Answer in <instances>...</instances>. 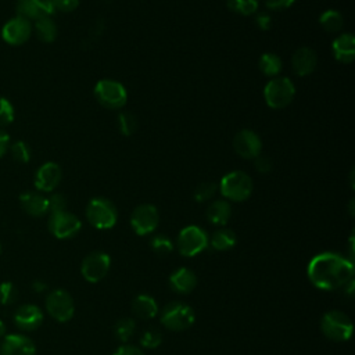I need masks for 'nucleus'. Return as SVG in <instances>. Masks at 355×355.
I'll list each match as a JSON object with an SVG mask.
<instances>
[{"label":"nucleus","instance_id":"nucleus-1","mask_svg":"<svg viewBox=\"0 0 355 355\" xmlns=\"http://www.w3.org/2000/svg\"><path fill=\"white\" fill-rule=\"evenodd\" d=\"M306 275L319 290L333 291L345 287L354 279V263L337 252L326 251L309 261Z\"/></svg>","mask_w":355,"mask_h":355},{"label":"nucleus","instance_id":"nucleus-2","mask_svg":"<svg viewBox=\"0 0 355 355\" xmlns=\"http://www.w3.org/2000/svg\"><path fill=\"white\" fill-rule=\"evenodd\" d=\"M159 320L162 326L166 327L168 330L183 331L193 326L196 315L190 305L180 301H173L162 308Z\"/></svg>","mask_w":355,"mask_h":355},{"label":"nucleus","instance_id":"nucleus-3","mask_svg":"<svg viewBox=\"0 0 355 355\" xmlns=\"http://www.w3.org/2000/svg\"><path fill=\"white\" fill-rule=\"evenodd\" d=\"M322 333L333 341H347L352 336V322L344 312L338 309L327 311L320 319Z\"/></svg>","mask_w":355,"mask_h":355},{"label":"nucleus","instance_id":"nucleus-4","mask_svg":"<svg viewBox=\"0 0 355 355\" xmlns=\"http://www.w3.org/2000/svg\"><path fill=\"white\" fill-rule=\"evenodd\" d=\"M219 190L222 196L230 201H244L252 193V180L247 173L233 171L222 178Z\"/></svg>","mask_w":355,"mask_h":355},{"label":"nucleus","instance_id":"nucleus-5","mask_svg":"<svg viewBox=\"0 0 355 355\" xmlns=\"http://www.w3.org/2000/svg\"><path fill=\"white\" fill-rule=\"evenodd\" d=\"M86 218L92 226L96 229H111L118 219V212L115 205L103 197H97L89 201L86 207Z\"/></svg>","mask_w":355,"mask_h":355},{"label":"nucleus","instance_id":"nucleus-6","mask_svg":"<svg viewBox=\"0 0 355 355\" xmlns=\"http://www.w3.org/2000/svg\"><path fill=\"white\" fill-rule=\"evenodd\" d=\"M295 94V87L288 78L276 76L266 83L263 89V97L270 108L280 110L287 107Z\"/></svg>","mask_w":355,"mask_h":355},{"label":"nucleus","instance_id":"nucleus-7","mask_svg":"<svg viewBox=\"0 0 355 355\" xmlns=\"http://www.w3.org/2000/svg\"><path fill=\"white\" fill-rule=\"evenodd\" d=\"M209 245V237L204 229L196 225L186 226L178 236V250L183 257H196Z\"/></svg>","mask_w":355,"mask_h":355},{"label":"nucleus","instance_id":"nucleus-8","mask_svg":"<svg viewBox=\"0 0 355 355\" xmlns=\"http://www.w3.org/2000/svg\"><path fill=\"white\" fill-rule=\"evenodd\" d=\"M97 101L105 108L118 110L126 104L128 93L122 83L112 79H101L94 86Z\"/></svg>","mask_w":355,"mask_h":355},{"label":"nucleus","instance_id":"nucleus-9","mask_svg":"<svg viewBox=\"0 0 355 355\" xmlns=\"http://www.w3.org/2000/svg\"><path fill=\"white\" fill-rule=\"evenodd\" d=\"M46 311L57 322H68L75 312V304L71 294L62 288L50 291L46 297Z\"/></svg>","mask_w":355,"mask_h":355},{"label":"nucleus","instance_id":"nucleus-10","mask_svg":"<svg viewBox=\"0 0 355 355\" xmlns=\"http://www.w3.org/2000/svg\"><path fill=\"white\" fill-rule=\"evenodd\" d=\"M111 266V258L104 251H93L87 254L80 265V272L85 280L90 283H97L103 280Z\"/></svg>","mask_w":355,"mask_h":355},{"label":"nucleus","instance_id":"nucleus-11","mask_svg":"<svg viewBox=\"0 0 355 355\" xmlns=\"http://www.w3.org/2000/svg\"><path fill=\"white\" fill-rule=\"evenodd\" d=\"M159 222L158 209L151 204L137 205L130 215V225L139 236L153 233Z\"/></svg>","mask_w":355,"mask_h":355},{"label":"nucleus","instance_id":"nucleus-12","mask_svg":"<svg viewBox=\"0 0 355 355\" xmlns=\"http://www.w3.org/2000/svg\"><path fill=\"white\" fill-rule=\"evenodd\" d=\"M82 227V222L78 216L68 211L50 214L49 229L53 236L57 239H69L73 237Z\"/></svg>","mask_w":355,"mask_h":355},{"label":"nucleus","instance_id":"nucleus-13","mask_svg":"<svg viewBox=\"0 0 355 355\" xmlns=\"http://www.w3.org/2000/svg\"><path fill=\"white\" fill-rule=\"evenodd\" d=\"M31 33H32L31 21L19 15L7 21L1 28L3 40L12 46L25 43L31 37Z\"/></svg>","mask_w":355,"mask_h":355},{"label":"nucleus","instance_id":"nucleus-14","mask_svg":"<svg viewBox=\"0 0 355 355\" xmlns=\"http://www.w3.org/2000/svg\"><path fill=\"white\" fill-rule=\"evenodd\" d=\"M233 148L240 157L247 159H254L261 154L262 143L259 136L255 132L250 129H243L234 136Z\"/></svg>","mask_w":355,"mask_h":355},{"label":"nucleus","instance_id":"nucleus-15","mask_svg":"<svg viewBox=\"0 0 355 355\" xmlns=\"http://www.w3.org/2000/svg\"><path fill=\"white\" fill-rule=\"evenodd\" d=\"M35 343L24 334H7L0 345V355H35Z\"/></svg>","mask_w":355,"mask_h":355},{"label":"nucleus","instance_id":"nucleus-16","mask_svg":"<svg viewBox=\"0 0 355 355\" xmlns=\"http://www.w3.org/2000/svg\"><path fill=\"white\" fill-rule=\"evenodd\" d=\"M62 172L55 162L43 164L35 175V187L39 191H53L61 182Z\"/></svg>","mask_w":355,"mask_h":355},{"label":"nucleus","instance_id":"nucleus-17","mask_svg":"<svg viewBox=\"0 0 355 355\" xmlns=\"http://www.w3.org/2000/svg\"><path fill=\"white\" fill-rule=\"evenodd\" d=\"M14 322L21 330H35L43 322V312L33 304H24L17 308Z\"/></svg>","mask_w":355,"mask_h":355},{"label":"nucleus","instance_id":"nucleus-18","mask_svg":"<svg viewBox=\"0 0 355 355\" xmlns=\"http://www.w3.org/2000/svg\"><path fill=\"white\" fill-rule=\"evenodd\" d=\"M316 61H318V58H316V54L312 49L300 47L293 54L291 65H293L294 72L298 76H306V75L313 72V69L316 67Z\"/></svg>","mask_w":355,"mask_h":355},{"label":"nucleus","instance_id":"nucleus-19","mask_svg":"<svg viewBox=\"0 0 355 355\" xmlns=\"http://www.w3.org/2000/svg\"><path fill=\"white\" fill-rule=\"evenodd\" d=\"M169 286L179 294H189L197 286V276L189 268H179L171 273Z\"/></svg>","mask_w":355,"mask_h":355},{"label":"nucleus","instance_id":"nucleus-20","mask_svg":"<svg viewBox=\"0 0 355 355\" xmlns=\"http://www.w3.org/2000/svg\"><path fill=\"white\" fill-rule=\"evenodd\" d=\"M19 202L22 209L32 215V216H43L44 214L49 212V200L47 197L33 193V191H26L19 196Z\"/></svg>","mask_w":355,"mask_h":355},{"label":"nucleus","instance_id":"nucleus-21","mask_svg":"<svg viewBox=\"0 0 355 355\" xmlns=\"http://www.w3.org/2000/svg\"><path fill=\"white\" fill-rule=\"evenodd\" d=\"M333 54L340 62H351L355 57V37L351 33H343L334 39Z\"/></svg>","mask_w":355,"mask_h":355},{"label":"nucleus","instance_id":"nucleus-22","mask_svg":"<svg viewBox=\"0 0 355 355\" xmlns=\"http://www.w3.org/2000/svg\"><path fill=\"white\" fill-rule=\"evenodd\" d=\"M132 312L136 318L148 320L158 313V305L155 300L148 294H139L132 302Z\"/></svg>","mask_w":355,"mask_h":355},{"label":"nucleus","instance_id":"nucleus-23","mask_svg":"<svg viewBox=\"0 0 355 355\" xmlns=\"http://www.w3.org/2000/svg\"><path fill=\"white\" fill-rule=\"evenodd\" d=\"M232 216V207L226 200H216L211 202L207 208V219L214 223L223 226L229 222Z\"/></svg>","mask_w":355,"mask_h":355},{"label":"nucleus","instance_id":"nucleus-24","mask_svg":"<svg viewBox=\"0 0 355 355\" xmlns=\"http://www.w3.org/2000/svg\"><path fill=\"white\" fill-rule=\"evenodd\" d=\"M209 244L216 251L230 250L236 244V234L230 229L220 227L212 233V236L209 239Z\"/></svg>","mask_w":355,"mask_h":355},{"label":"nucleus","instance_id":"nucleus-25","mask_svg":"<svg viewBox=\"0 0 355 355\" xmlns=\"http://www.w3.org/2000/svg\"><path fill=\"white\" fill-rule=\"evenodd\" d=\"M35 32L36 36L44 42V43H50L55 39L57 36V26L55 22L49 17H40L35 21Z\"/></svg>","mask_w":355,"mask_h":355},{"label":"nucleus","instance_id":"nucleus-26","mask_svg":"<svg viewBox=\"0 0 355 355\" xmlns=\"http://www.w3.org/2000/svg\"><path fill=\"white\" fill-rule=\"evenodd\" d=\"M259 69L266 76H277L282 71V60L273 53H265L259 58Z\"/></svg>","mask_w":355,"mask_h":355},{"label":"nucleus","instance_id":"nucleus-27","mask_svg":"<svg viewBox=\"0 0 355 355\" xmlns=\"http://www.w3.org/2000/svg\"><path fill=\"white\" fill-rule=\"evenodd\" d=\"M319 22H320V25L323 26L324 31L334 33V32H338L343 28L344 19H343V17L338 11L327 10L320 15Z\"/></svg>","mask_w":355,"mask_h":355},{"label":"nucleus","instance_id":"nucleus-28","mask_svg":"<svg viewBox=\"0 0 355 355\" xmlns=\"http://www.w3.org/2000/svg\"><path fill=\"white\" fill-rule=\"evenodd\" d=\"M135 329H136V323L132 318H122L115 323L114 333L121 343H128L133 336Z\"/></svg>","mask_w":355,"mask_h":355},{"label":"nucleus","instance_id":"nucleus-29","mask_svg":"<svg viewBox=\"0 0 355 355\" xmlns=\"http://www.w3.org/2000/svg\"><path fill=\"white\" fill-rule=\"evenodd\" d=\"M227 7L241 15H251L258 8V0H227Z\"/></svg>","mask_w":355,"mask_h":355},{"label":"nucleus","instance_id":"nucleus-30","mask_svg":"<svg viewBox=\"0 0 355 355\" xmlns=\"http://www.w3.org/2000/svg\"><path fill=\"white\" fill-rule=\"evenodd\" d=\"M161 343H162V334H161V331H159L158 329H155V327H148V329H146V330L141 333L140 344H141L144 348L153 349V348H157Z\"/></svg>","mask_w":355,"mask_h":355},{"label":"nucleus","instance_id":"nucleus-31","mask_svg":"<svg viewBox=\"0 0 355 355\" xmlns=\"http://www.w3.org/2000/svg\"><path fill=\"white\" fill-rule=\"evenodd\" d=\"M118 128H119V132L125 136L133 135L137 129V121L135 115H132L130 112H121L118 115Z\"/></svg>","mask_w":355,"mask_h":355},{"label":"nucleus","instance_id":"nucleus-32","mask_svg":"<svg viewBox=\"0 0 355 355\" xmlns=\"http://www.w3.org/2000/svg\"><path fill=\"white\" fill-rule=\"evenodd\" d=\"M150 245H151V250L158 255H168L173 251V243L166 236H162V234L154 236L150 241Z\"/></svg>","mask_w":355,"mask_h":355},{"label":"nucleus","instance_id":"nucleus-33","mask_svg":"<svg viewBox=\"0 0 355 355\" xmlns=\"http://www.w3.org/2000/svg\"><path fill=\"white\" fill-rule=\"evenodd\" d=\"M218 190V186L214 182H202L194 190V198L198 202H204L211 200Z\"/></svg>","mask_w":355,"mask_h":355},{"label":"nucleus","instance_id":"nucleus-34","mask_svg":"<svg viewBox=\"0 0 355 355\" xmlns=\"http://www.w3.org/2000/svg\"><path fill=\"white\" fill-rule=\"evenodd\" d=\"M10 151H11L12 158H14L15 161H18V162L25 164V162H28V161L31 159V150H29V146H28L25 141H22V140H18V141H15L14 144H11Z\"/></svg>","mask_w":355,"mask_h":355},{"label":"nucleus","instance_id":"nucleus-35","mask_svg":"<svg viewBox=\"0 0 355 355\" xmlns=\"http://www.w3.org/2000/svg\"><path fill=\"white\" fill-rule=\"evenodd\" d=\"M18 297L17 287L11 282H3L0 284V304L11 305Z\"/></svg>","mask_w":355,"mask_h":355},{"label":"nucleus","instance_id":"nucleus-36","mask_svg":"<svg viewBox=\"0 0 355 355\" xmlns=\"http://www.w3.org/2000/svg\"><path fill=\"white\" fill-rule=\"evenodd\" d=\"M14 121V107L12 104L0 96V126H7Z\"/></svg>","mask_w":355,"mask_h":355},{"label":"nucleus","instance_id":"nucleus-37","mask_svg":"<svg viewBox=\"0 0 355 355\" xmlns=\"http://www.w3.org/2000/svg\"><path fill=\"white\" fill-rule=\"evenodd\" d=\"M49 212L54 214V212H61V211H67V198L61 194V193H55L51 194L49 198Z\"/></svg>","mask_w":355,"mask_h":355},{"label":"nucleus","instance_id":"nucleus-38","mask_svg":"<svg viewBox=\"0 0 355 355\" xmlns=\"http://www.w3.org/2000/svg\"><path fill=\"white\" fill-rule=\"evenodd\" d=\"M54 10L69 12L79 6V0H51Z\"/></svg>","mask_w":355,"mask_h":355},{"label":"nucleus","instance_id":"nucleus-39","mask_svg":"<svg viewBox=\"0 0 355 355\" xmlns=\"http://www.w3.org/2000/svg\"><path fill=\"white\" fill-rule=\"evenodd\" d=\"M33 4H35V7L43 14V15H51L55 10H54V7H53V3H51V0H31Z\"/></svg>","mask_w":355,"mask_h":355},{"label":"nucleus","instance_id":"nucleus-40","mask_svg":"<svg viewBox=\"0 0 355 355\" xmlns=\"http://www.w3.org/2000/svg\"><path fill=\"white\" fill-rule=\"evenodd\" d=\"M255 161H254V165H255V168H257V171L258 172H261V173H268V172H270V169H272V161L268 158V157H261V155H258L257 158H254Z\"/></svg>","mask_w":355,"mask_h":355},{"label":"nucleus","instance_id":"nucleus-41","mask_svg":"<svg viewBox=\"0 0 355 355\" xmlns=\"http://www.w3.org/2000/svg\"><path fill=\"white\" fill-rule=\"evenodd\" d=\"M112 355H144V352L140 348L135 347V345L125 344V345L118 347L116 351Z\"/></svg>","mask_w":355,"mask_h":355},{"label":"nucleus","instance_id":"nucleus-42","mask_svg":"<svg viewBox=\"0 0 355 355\" xmlns=\"http://www.w3.org/2000/svg\"><path fill=\"white\" fill-rule=\"evenodd\" d=\"M295 0H265V4L270 10H283L290 7Z\"/></svg>","mask_w":355,"mask_h":355},{"label":"nucleus","instance_id":"nucleus-43","mask_svg":"<svg viewBox=\"0 0 355 355\" xmlns=\"http://www.w3.org/2000/svg\"><path fill=\"white\" fill-rule=\"evenodd\" d=\"M255 22L257 25L261 28V29H269L270 25H272V18L268 15V14H258L255 17Z\"/></svg>","mask_w":355,"mask_h":355},{"label":"nucleus","instance_id":"nucleus-44","mask_svg":"<svg viewBox=\"0 0 355 355\" xmlns=\"http://www.w3.org/2000/svg\"><path fill=\"white\" fill-rule=\"evenodd\" d=\"M10 147V136L3 129H0V158L7 153Z\"/></svg>","mask_w":355,"mask_h":355},{"label":"nucleus","instance_id":"nucleus-45","mask_svg":"<svg viewBox=\"0 0 355 355\" xmlns=\"http://www.w3.org/2000/svg\"><path fill=\"white\" fill-rule=\"evenodd\" d=\"M32 287H33V290L36 291V293H42V291H44L46 288H47V286H46V283H43V282H39V280H36V282H33V284H32Z\"/></svg>","mask_w":355,"mask_h":355},{"label":"nucleus","instance_id":"nucleus-46","mask_svg":"<svg viewBox=\"0 0 355 355\" xmlns=\"http://www.w3.org/2000/svg\"><path fill=\"white\" fill-rule=\"evenodd\" d=\"M6 336V324L4 322L0 319V338H3Z\"/></svg>","mask_w":355,"mask_h":355},{"label":"nucleus","instance_id":"nucleus-47","mask_svg":"<svg viewBox=\"0 0 355 355\" xmlns=\"http://www.w3.org/2000/svg\"><path fill=\"white\" fill-rule=\"evenodd\" d=\"M0 254H1V244H0Z\"/></svg>","mask_w":355,"mask_h":355}]
</instances>
